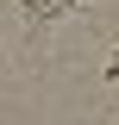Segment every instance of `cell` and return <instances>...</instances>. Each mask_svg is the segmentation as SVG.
I'll return each mask as SVG.
<instances>
[{"mask_svg":"<svg viewBox=\"0 0 119 125\" xmlns=\"http://www.w3.org/2000/svg\"><path fill=\"white\" fill-rule=\"evenodd\" d=\"M107 81H119V50H113V56H107Z\"/></svg>","mask_w":119,"mask_h":125,"instance_id":"1","label":"cell"}]
</instances>
